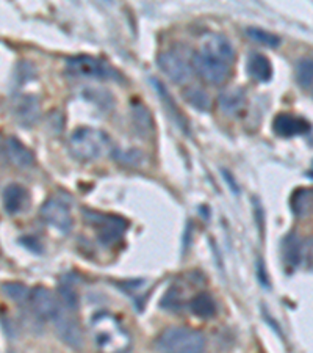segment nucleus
I'll list each match as a JSON object with an SVG mask.
<instances>
[{
	"mask_svg": "<svg viewBox=\"0 0 313 353\" xmlns=\"http://www.w3.org/2000/svg\"><path fill=\"white\" fill-rule=\"evenodd\" d=\"M257 278H259L261 286H265L266 289H271L270 276H268V273H266L265 264H263V261H261V259L257 261Z\"/></svg>",
	"mask_w": 313,
	"mask_h": 353,
	"instance_id": "bb28decb",
	"label": "nucleus"
},
{
	"mask_svg": "<svg viewBox=\"0 0 313 353\" xmlns=\"http://www.w3.org/2000/svg\"><path fill=\"white\" fill-rule=\"evenodd\" d=\"M223 174H224V179L229 182V185H230V190H233L235 193H238V185L235 184V181H233V178L230 179V174L226 172V170H223Z\"/></svg>",
	"mask_w": 313,
	"mask_h": 353,
	"instance_id": "cd10ccee",
	"label": "nucleus"
},
{
	"mask_svg": "<svg viewBox=\"0 0 313 353\" xmlns=\"http://www.w3.org/2000/svg\"><path fill=\"white\" fill-rule=\"evenodd\" d=\"M39 215L45 223L58 230L63 234L72 231L74 219L71 208L60 198H49L39 209Z\"/></svg>",
	"mask_w": 313,
	"mask_h": 353,
	"instance_id": "423d86ee",
	"label": "nucleus"
},
{
	"mask_svg": "<svg viewBox=\"0 0 313 353\" xmlns=\"http://www.w3.org/2000/svg\"><path fill=\"white\" fill-rule=\"evenodd\" d=\"M272 130L282 139H292L296 135H303L310 130V124L299 117H293L290 113H279L272 119Z\"/></svg>",
	"mask_w": 313,
	"mask_h": 353,
	"instance_id": "9d476101",
	"label": "nucleus"
},
{
	"mask_svg": "<svg viewBox=\"0 0 313 353\" xmlns=\"http://www.w3.org/2000/svg\"><path fill=\"white\" fill-rule=\"evenodd\" d=\"M246 33L252 41L268 46V48H277V46H281V38L272 35L270 32L261 30V28H248Z\"/></svg>",
	"mask_w": 313,
	"mask_h": 353,
	"instance_id": "b1692460",
	"label": "nucleus"
},
{
	"mask_svg": "<svg viewBox=\"0 0 313 353\" xmlns=\"http://www.w3.org/2000/svg\"><path fill=\"white\" fill-rule=\"evenodd\" d=\"M190 310L193 314L199 319H212L215 317L216 311V301L213 300V297L207 292H201L197 294L196 297H193V300L190 301Z\"/></svg>",
	"mask_w": 313,
	"mask_h": 353,
	"instance_id": "f3484780",
	"label": "nucleus"
},
{
	"mask_svg": "<svg viewBox=\"0 0 313 353\" xmlns=\"http://www.w3.org/2000/svg\"><path fill=\"white\" fill-rule=\"evenodd\" d=\"M312 76H313V66L310 59H303L296 63V81L301 85L303 90L312 88Z\"/></svg>",
	"mask_w": 313,
	"mask_h": 353,
	"instance_id": "4be33fe9",
	"label": "nucleus"
},
{
	"mask_svg": "<svg viewBox=\"0 0 313 353\" xmlns=\"http://www.w3.org/2000/svg\"><path fill=\"white\" fill-rule=\"evenodd\" d=\"M282 256L283 263H285L288 269H296L301 264V259H303V242L299 241L296 232H292V234L283 239Z\"/></svg>",
	"mask_w": 313,
	"mask_h": 353,
	"instance_id": "dca6fc26",
	"label": "nucleus"
},
{
	"mask_svg": "<svg viewBox=\"0 0 313 353\" xmlns=\"http://www.w3.org/2000/svg\"><path fill=\"white\" fill-rule=\"evenodd\" d=\"M157 61H158V66H160V70L166 74L174 83L184 85L190 81L191 77L190 65H188L180 55L168 50V52H162L158 55Z\"/></svg>",
	"mask_w": 313,
	"mask_h": 353,
	"instance_id": "1a4fd4ad",
	"label": "nucleus"
},
{
	"mask_svg": "<svg viewBox=\"0 0 313 353\" xmlns=\"http://www.w3.org/2000/svg\"><path fill=\"white\" fill-rule=\"evenodd\" d=\"M312 196H313V192H312V189H309V187H299V189H296L293 192L290 206H292V210L296 217L303 219L310 214Z\"/></svg>",
	"mask_w": 313,
	"mask_h": 353,
	"instance_id": "a211bd4d",
	"label": "nucleus"
},
{
	"mask_svg": "<svg viewBox=\"0 0 313 353\" xmlns=\"http://www.w3.org/2000/svg\"><path fill=\"white\" fill-rule=\"evenodd\" d=\"M21 243L24 245L27 250H30V252L36 253V254H41L43 253V245L39 243L38 239L35 237H22L21 239Z\"/></svg>",
	"mask_w": 313,
	"mask_h": 353,
	"instance_id": "a878e982",
	"label": "nucleus"
},
{
	"mask_svg": "<svg viewBox=\"0 0 313 353\" xmlns=\"http://www.w3.org/2000/svg\"><path fill=\"white\" fill-rule=\"evenodd\" d=\"M85 220L94 228L98 232V241L105 247H115L129 230V221L119 215L85 210Z\"/></svg>",
	"mask_w": 313,
	"mask_h": 353,
	"instance_id": "20e7f679",
	"label": "nucleus"
},
{
	"mask_svg": "<svg viewBox=\"0 0 313 353\" xmlns=\"http://www.w3.org/2000/svg\"><path fill=\"white\" fill-rule=\"evenodd\" d=\"M2 201H3V209L8 215H18L28 208V203H30V195L25 187L19 184H10L5 187L2 193Z\"/></svg>",
	"mask_w": 313,
	"mask_h": 353,
	"instance_id": "9b49d317",
	"label": "nucleus"
},
{
	"mask_svg": "<svg viewBox=\"0 0 313 353\" xmlns=\"http://www.w3.org/2000/svg\"><path fill=\"white\" fill-rule=\"evenodd\" d=\"M52 322L55 323V332L58 338L66 345L72 347V349H82L83 347V332L80 325H78L77 319L72 314H67L65 311H60Z\"/></svg>",
	"mask_w": 313,
	"mask_h": 353,
	"instance_id": "0eeeda50",
	"label": "nucleus"
},
{
	"mask_svg": "<svg viewBox=\"0 0 313 353\" xmlns=\"http://www.w3.org/2000/svg\"><path fill=\"white\" fill-rule=\"evenodd\" d=\"M193 68L204 81L212 85H223L230 74V66L206 52L193 54Z\"/></svg>",
	"mask_w": 313,
	"mask_h": 353,
	"instance_id": "39448f33",
	"label": "nucleus"
},
{
	"mask_svg": "<svg viewBox=\"0 0 313 353\" xmlns=\"http://www.w3.org/2000/svg\"><path fill=\"white\" fill-rule=\"evenodd\" d=\"M206 347V336L188 327H171L160 334L157 349L173 353H199Z\"/></svg>",
	"mask_w": 313,
	"mask_h": 353,
	"instance_id": "f03ea898",
	"label": "nucleus"
},
{
	"mask_svg": "<svg viewBox=\"0 0 313 353\" xmlns=\"http://www.w3.org/2000/svg\"><path fill=\"white\" fill-rule=\"evenodd\" d=\"M5 148H7V154L11 162L19 168H30L35 163V156L28 148L19 141L14 137H10L5 141Z\"/></svg>",
	"mask_w": 313,
	"mask_h": 353,
	"instance_id": "4468645a",
	"label": "nucleus"
},
{
	"mask_svg": "<svg viewBox=\"0 0 313 353\" xmlns=\"http://www.w3.org/2000/svg\"><path fill=\"white\" fill-rule=\"evenodd\" d=\"M66 71L72 77L98 79V81H121V74L108 61L91 55H76L67 59Z\"/></svg>",
	"mask_w": 313,
	"mask_h": 353,
	"instance_id": "7ed1b4c3",
	"label": "nucleus"
},
{
	"mask_svg": "<svg viewBox=\"0 0 313 353\" xmlns=\"http://www.w3.org/2000/svg\"><path fill=\"white\" fill-rule=\"evenodd\" d=\"M71 154L78 161H98L111 148L110 137L99 129L78 128L74 130L67 141Z\"/></svg>",
	"mask_w": 313,
	"mask_h": 353,
	"instance_id": "f257e3e1",
	"label": "nucleus"
},
{
	"mask_svg": "<svg viewBox=\"0 0 313 353\" xmlns=\"http://www.w3.org/2000/svg\"><path fill=\"white\" fill-rule=\"evenodd\" d=\"M202 52L215 57L221 61H224L229 66L235 61V49H233L232 43L223 35H210L206 38L202 44Z\"/></svg>",
	"mask_w": 313,
	"mask_h": 353,
	"instance_id": "f8f14e48",
	"label": "nucleus"
},
{
	"mask_svg": "<svg viewBox=\"0 0 313 353\" xmlns=\"http://www.w3.org/2000/svg\"><path fill=\"white\" fill-rule=\"evenodd\" d=\"M185 99L188 101V104H191L195 109L202 112L210 110V107H212V101H210L208 94L199 88H191L185 91Z\"/></svg>",
	"mask_w": 313,
	"mask_h": 353,
	"instance_id": "5701e85b",
	"label": "nucleus"
},
{
	"mask_svg": "<svg viewBox=\"0 0 313 353\" xmlns=\"http://www.w3.org/2000/svg\"><path fill=\"white\" fill-rule=\"evenodd\" d=\"M16 119L24 128H30L38 121L39 118V102L35 96H21L14 104Z\"/></svg>",
	"mask_w": 313,
	"mask_h": 353,
	"instance_id": "ddd939ff",
	"label": "nucleus"
},
{
	"mask_svg": "<svg viewBox=\"0 0 313 353\" xmlns=\"http://www.w3.org/2000/svg\"><path fill=\"white\" fill-rule=\"evenodd\" d=\"M151 82H152V85H153V88H155V91L158 94H160V98L163 99V102H164V105H166V109H168V112L171 113V115H173V119H175V121H177L179 124H180V128L184 129V130H186V126H185V121H184V117H182V113L179 112V109H177V105L174 104V101H173V98H171V94L168 93V90L164 88V85L160 82V81H157V79H151Z\"/></svg>",
	"mask_w": 313,
	"mask_h": 353,
	"instance_id": "aec40b11",
	"label": "nucleus"
},
{
	"mask_svg": "<svg viewBox=\"0 0 313 353\" xmlns=\"http://www.w3.org/2000/svg\"><path fill=\"white\" fill-rule=\"evenodd\" d=\"M246 71L255 82H268L272 77V66L270 59L261 54H252L248 59Z\"/></svg>",
	"mask_w": 313,
	"mask_h": 353,
	"instance_id": "2eb2a0df",
	"label": "nucleus"
},
{
	"mask_svg": "<svg viewBox=\"0 0 313 353\" xmlns=\"http://www.w3.org/2000/svg\"><path fill=\"white\" fill-rule=\"evenodd\" d=\"M30 301L33 311L43 321H52V319L61 311L60 301L47 288H35L30 290Z\"/></svg>",
	"mask_w": 313,
	"mask_h": 353,
	"instance_id": "6e6552de",
	"label": "nucleus"
},
{
	"mask_svg": "<svg viewBox=\"0 0 313 353\" xmlns=\"http://www.w3.org/2000/svg\"><path fill=\"white\" fill-rule=\"evenodd\" d=\"M60 300L69 311H76L78 308V295L71 284H61L58 289Z\"/></svg>",
	"mask_w": 313,
	"mask_h": 353,
	"instance_id": "393cba45",
	"label": "nucleus"
},
{
	"mask_svg": "<svg viewBox=\"0 0 313 353\" xmlns=\"http://www.w3.org/2000/svg\"><path fill=\"white\" fill-rule=\"evenodd\" d=\"M244 101H246V98H244L243 91L240 88H235L221 94L219 105L227 115H235V113H240L243 110Z\"/></svg>",
	"mask_w": 313,
	"mask_h": 353,
	"instance_id": "6ab92c4d",
	"label": "nucleus"
},
{
	"mask_svg": "<svg viewBox=\"0 0 313 353\" xmlns=\"http://www.w3.org/2000/svg\"><path fill=\"white\" fill-rule=\"evenodd\" d=\"M2 289H3V294L7 295L8 299H11L19 305L25 303V301H28V299H30V289L22 283H5Z\"/></svg>",
	"mask_w": 313,
	"mask_h": 353,
	"instance_id": "412c9836",
	"label": "nucleus"
}]
</instances>
